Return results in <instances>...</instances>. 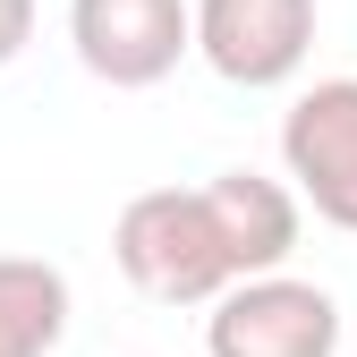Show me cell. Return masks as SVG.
I'll return each instance as SVG.
<instances>
[{
	"mask_svg": "<svg viewBox=\"0 0 357 357\" xmlns=\"http://www.w3.org/2000/svg\"><path fill=\"white\" fill-rule=\"evenodd\" d=\"M111 255H119L128 289H145L153 306H213L221 289L238 281L204 188H145L137 204L119 213Z\"/></svg>",
	"mask_w": 357,
	"mask_h": 357,
	"instance_id": "6da1fadb",
	"label": "cell"
},
{
	"mask_svg": "<svg viewBox=\"0 0 357 357\" xmlns=\"http://www.w3.org/2000/svg\"><path fill=\"white\" fill-rule=\"evenodd\" d=\"M204 357H340V298L289 273H247L213 298Z\"/></svg>",
	"mask_w": 357,
	"mask_h": 357,
	"instance_id": "7a4b0ae2",
	"label": "cell"
},
{
	"mask_svg": "<svg viewBox=\"0 0 357 357\" xmlns=\"http://www.w3.org/2000/svg\"><path fill=\"white\" fill-rule=\"evenodd\" d=\"M188 34L221 85H289L315 52V0H196Z\"/></svg>",
	"mask_w": 357,
	"mask_h": 357,
	"instance_id": "3957f363",
	"label": "cell"
},
{
	"mask_svg": "<svg viewBox=\"0 0 357 357\" xmlns=\"http://www.w3.org/2000/svg\"><path fill=\"white\" fill-rule=\"evenodd\" d=\"M68 43H77L85 77L119 85V94L162 85L178 60L196 52L188 0H68Z\"/></svg>",
	"mask_w": 357,
	"mask_h": 357,
	"instance_id": "277c9868",
	"label": "cell"
},
{
	"mask_svg": "<svg viewBox=\"0 0 357 357\" xmlns=\"http://www.w3.org/2000/svg\"><path fill=\"white\" fill-rule=\"evenodd\" d=\"M281 162L298 178V204H315V221L357 238V77H324L289 102Z\"/></svg>",
	"mask_w": 357,
	"mask_h": 357,
	"instance_id": "5b68a950",
	"label": "cell"
},
{
	"mask_svg": "<svg viewBox=\"0 0 357 357\" xmlns=\"http://www.w3.org/2000/svg\"><path fill=\"white\" fill-rule=\"evenodd\" d=\"M204 204L221 221V247H230V273H281V264L298 255V188H281V178L264 170H221L204 178Z\"/></svg>",
	"mask_w": 357,
	"mask_h": 357,
	"instance_id": "8992f818",
	"label": "cell"
},
{
	"mask_svg": "<svg viewBox=\"0 0 357 357\" xmlns=\"http://www.w3.org/2000/svg\"><path fill=\"white\" fill-rule=\"evenodd\" d=\"M68 332V273L43 255H0V357H52Z\"/></svg>",
	"mask_w": 357,
	"mask_h": 357,
	"instance_id": "52a82bcc",
	"label": "cell"
},
{
	"mask_svg": "<svg viewBox=\"0 0 357 357\" xmlns=\"http://www.w3.org/2000/svg\"><path fill=\"white\" fill-rule=\"evenodd\" d=\"M34 43V0H0V68Z\"/></svg>",
	"mask_w": 357,
	"mask_h": 357,
	"instance_id": "ba28073f",
	"label": "cell"
}]
</instances>
